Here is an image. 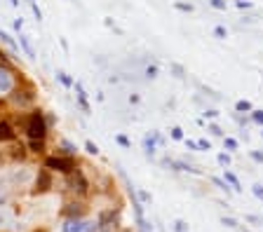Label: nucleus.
I'll use <instances>...</instances> for the list:
<instances>
[{
	"label": "nucleus",
	"mask_w": 263,
	"mask_h": 232,
	"mask_svg": "<svg viewBox=\"0 0 263 232\" xmlns=\"http://www.w3.org/2000/svg\"><path fill=\"white\" fill-rule=\"evenodd\" d=\"M212 181L216 183V185H218V188H221V190H226V193H228V190H230V188H228V183H226V181H221V178H212Z\"/></svg>",
	"instance_id": "23"
},
{
	"label": "nucleus",
	"mask_w": 263,
	"mask_h": 232,
	"mask_svg": "<svg viewBox=\"0 0 263 232\" xmlns=\"http://www.w3.org/2000/svg\"><path fill=\"white\" fill-rule=\"evenodd\" d=\"M261 136H263V132H261Z\"/></svg>",
	"instance_id": "37"
},
{
	"label": "nucleus",
	"mask_w": 263,
	"mask_h": 232,
	"mask_svg": "<svg viewBox=\"0 0 263 232\" xmlns=\"http://www.w3.org/2000/svg\"><path fill=\"white\" fill-rule=\"evenodd\" d=\"M59 80H62V82L66 85V87H71V80L66 77V73H59Z\"/></svg>",
	"instance_id": "32"
},
{
	"label": "nucleus",
	"mask_w": 263,
	"mask_h": 232,
	"mask_svg": "<svg viewBox=\"0 0 263 232\" xmlns=\"http://www.w3.org/2000/svg\"><path fill=\"white\" fill-rule=\"evenodd\" d=\"M252 117H254V122L263 124V111H252Z\"/></svg>",
	"instance_id": "22"
},
{
	"label": "nucleus",
	"mask_w": 263,
	"mask_h": 232,
	"mask_svg": "<svg viewBox=\"0 0 263 232\" xmlns=\"http://www.w3.org/2000/svg\"><path fill=\"white\" fill-rule=\"evenodd\" d=\"M218 111H205V117H216Z\"/></svg>",
	"instance_id": "35"
},
{
	"label": "nucleus",
	"mask_w": 263,
	"mask_h": 232,
	"mask_svg": "<svg viewBox=\"0 0 263 232\" xmlns=\"http://www.w3.org/2000/svg\"><path fill=\"white\" fill-rule=\"evenodd\" d=\"M5 197H7V188H5V183L0 181V204L5 202Z\"/></svg>",
	"instance_id": "25"
},
{
	"label": "nucleus",
	"mask_w": 263,
	"mask_h": 232,
	"mask_svg": "<svg viewBox=\"0 0 263 232\" xmlns=\"http://www.w3.org/2000/svg\"><path fill=\"white\" fill-rule=\"evenodd\" d=\"M118 143L125 145V148H129V138L127 136H118Z\"/></svg>",
	"instance_id": "31"
},
{
	"label": "nucleus",
	"mask_w": 263,
	"mask_h": 232,
	"mask_svg": "<svg viewBox=\"0 0 263 232\" xmlns=\"http://www.w3.org/2000/svg\"><path fill=\"white\" fill-rule=\"evenodd\" d=\"M85 148H87V153H90V155H96V153H99V148H96L92 141H87V143H85Z\"/></svg>",
	"instance_id": "20"
},
{
	"label": "nucleus",
	"mask_w": 263,
	"mask_h": 232,
	"mask_svg": "<svg viewBox=\"0 0 263 232\" xmlns=\"http://www.w3.org/2000/svg\"><path fill=\"white\" fill-rule=\"evenodd\" d=\"M174 230H176V232H186V230H188V225H186L184 221H176V223H174Z\"/></svg>",
	"instance_id": "21"
},
{
	"label": "nucleus",
	"mask_w": 263,
	"mask_h": 232,
	"mask_svg": "<svg viewBox=\"0 0 263 232\" xmlns=\"http://www.w3.org/2000/svg\"><path fill=\"white\" fill-rule=\"evenodd\" d=\"M218 164H221V166H228L230 164V155H226V153L218 155Z\"/></svg>",
	"instance_id": "17"
},
{
	"label": "nucleus",
	"mask_w": 263,
	"mask_h": 232,
	"mask_svg": "<svg viewBox=\"0 0 263 232\" xmlns=\"http://www.w3.org/2000/svg\"><path fill=\"white\" fill-rule=\"evenodd\" d=\"M254 195H256L258 199H263V183H254Z\"/></svg>",
	"instance_id": "16"
},
{
	"label": "nucleus",
	"mask_w": 263,
	"mask_h": 232,
	"mask_svg": "<svg viewBox=\"0 0 263 232\" xmlns=\"http://www.w3.org/2000/svg\"><path fill=\"white\" fill-rule=\"evenodd\" d=\"M62 148L66 150L68 155H73V153H75V145H73V143H68V141H62Z\"/></svg>",
	"instance_id": "19"
},
{
	"label": "nucleus",
	"mask_w": 263,
	"mask_h": 232,
	"mask_svg": "<svg viewBox=\"0 0 263 232\" xmlns=\"http://www.w3.org/2000/svg\"><path fill=\"white\" fill-rule=\"evenodd\" d=\"M197 148H200V150H209V148H212V143H209V141H205V138H200V141H197Z\"/></svg>",
	"instance_id": "27"
},
{
	"label": "nucleus",
	"mask_w": 263,
	"mask_h": 232,
	"mask_svg": "<svg viewBox=\"0 0 263 232\" xmlns=\"http://www.w3.org/2000/svg\"><path fill=\"white\" fill-rule=\"evenodd\" d=\"M221 223H224L226 227H235V225H237V223L233 221V218H221Z\"/></svg>",
	"instance_id": "29"
},
{
	"label": "nucleus",
	"mask_w": 263,
	"mask_h": 232,
	"mask_svg": "<svg viewBox=\"0 0 263 232\" xmlns=\"http://www.w3.org/2000/svg\"><path fill=\"white\" fill-rule=\"evenodd\" d=\"M235 111L237 113H252L254 108H252V103H249V101L242 99V101H237V103H235Z\"/></svg>",
	"instance_id": "8"
},
{
	"label": "nucleus",
	"mask_w": 263,
	"mask_h": 232,
	"mask_svg": "<svg viewBox=\"0 0 263 232\" xmlns=\"http://www.w3.org/2000/svg\"><path fill=\"white\" fill-rule=\"evenodd\" d=\"M14 138H17V134H14L10 122H0V141H14Z\"/></svg>",
	"instance_id": "4"
},
{
	"label": "nucleus",
	"mask_w": 263,
	"mask_h": 232,
	"mask_svg": "<svg viewBox=\"0 0 263 232\" xmlns=\"http://www.w3.org/2000/svg\"><path fill=\"white\" fill-rule=\"evenodd\" d=\"M31 148L35 153H43V138H31Z\"/></svg>",
	"instance_id": "11"
},
{
	"label": "nucleus",
	"mask_w": 263,
	"mask_h": 232,
	"mask_svg": "<svg viewBox=\"0 0 263 232\" xmlns=\"http://www.w3.org/2000/svg\"><path fill=\"white\" fill-rule=\"evenodd\" d=\"M26 132H28V136H31V138H45L47 122H45V117H43V113H33V115L28 117Z\"/></svg>",
	"instance_id": "1"
},
{
	"label": "nucleus",
	"mask_w": 263,
	"mask_h": 232,
	"mask_svg": "<svg viewBox=\"0 0 263 232\" xmlns=\"http://www.w3.org/2000/svg\"><path fill=\"white\" fill-rule=\"evenodd\" d=\"M146 75H148V77H157V66H148V68H146Z\"/></svg>",
	"instance_id": "28"
},
{
	"label": "nucleus",
	"mask_w": 263,
	"mask_h": 232,
	"mask_svg": "<svg viewBox=\"0 0 263 232\" xmlns=\"http://www.w3.org/2000/svg\"><path fill=\"white\" fill-rule=\"evenodd\" d=\"M209 5H212V7H216V10H224V12H226V7H228V3H226V0H209Z\"/></svg>",
	"instance_id": "12"
},
{
	"label": "nucleus",
	"mask_w": 263,
	"mask_h": 232,
	"mask_svg": "<svg viewBox=\"0 0 263 232\" xmlns=\"http://www.w3.org/2000/svg\"><path fill=\"white\" fill-rule=\"evenodd\" d=\"M224 181L230 185V190H235V193H240V190H242V188H240V181H237V176L230 172V169H224Z\"/></svg>",
	"instance_id": "5"
},
{
	"label": "nucleus",
	"mask_w": 263,
	"mask_h": 232,
	"mask_svg": "<svg viewBox=\"0 0 263 232\" xmlns=\"http://www.w3.org/2000/svg\"><path fill=\"white\" fill-rule=\"evenodd\" d=\"M45 166L47 169H56V172H62V174H71L73 169H75L71 157H66V160H64V157H47Z\"/></svg>",
	"instance_id": "3"
},
{
	"label": "nucleus",
	"mask_w": 263,
	"mask_h": 232,
	"mask_svg": "<svg viewBox=\"0 0 263 232\" xmlns=\"http://www.w3.org/2000/svg\"><path fill=\"white\" fill-rule=\"evenodd\" d=\"M5 223H7V216L3 214V211H0V225H5Z\"/></svg>",
	"instance_id": "36"
},
{
	"label": "nucleus",
	"mask_w": 263,
	"mask_h": 232,
	"mask_svg": "<svg viewBox=\"0 0 263 232\" xmlns=\"http://www.w3.org/2000/svg\"><path fill=\"white\" fill-rule=\"evenodd\" d=\"M214 35H216L218 40H226V38H228V31H226L224 26H216V28H214Z\"/></svg>",
	"instance_id": "10"
},
{
	"label": "nucleus",
	"mask_w": 263,
	"mask_h": 232,
	"mask_svg": "<svg viewBox=\"0 0 263 232\" xmlns=\"http://www.w3.org/2000/svg\"><path fill=\"white\" fill-rule=\"evenodd\" d=\"M0 38H3V43H7V45H10L12 50H14V47H17V45L12 43V38H10V35H7V33H3V31H0Z\"/></svg>",
	"instance_id": "24"
},
{
	"label": "nucleus",
	"mask_w": 263,
	"mask_h": 232,
	"mask_svg": "<svg viewBox=\"0 0 263 232\" xmlns=\"http://www.w3.org/2000/svg\"><path fill=\"white\" fill-rule=\"evenodd\" d=\"M224 145L228 150H237V141H235V138H224Z\"/></svg>",
	"instance_id": "14"
},
{
	"label": "nucleus",
	"mask_w": 263,
	"mask_h": 232,
	"mask_svg": "<svg viewBox=\"0 0 263 232\" xmlns=\"http://www.w3.org/2000/svg\"><path fill=\"white\" fill-rule=\"evenodd\" d=\"M172 138H174V141H181V138H184V129H181V127H174L172 129Z\"/></svg>",
	"instance_id": "15"
},
{
	"label": "nucleus",
	"mask_w": 263,
	"mask_h": 232,
	"mask_svg": "<svg viewBox=\"0 0 263 232\" xmlns=\"http://www.w3.org/2000/svg\"><path fill=\"white\" fill-rule=\"evenodd\" d=\"M10 89H12L10 73H7L5 68H0V94H5V92H10Z\"/></svg>",
	"instance_id": "6"
},
{
	"label": "nucleus",
	"mask_w": 263,
	"mask_h": 232,
	"mask_svg": "<svg viewBox=\"0 0 263 232\" xmlns=\"http://www.w3.org/2000/svg\"><path fill=\"white\" fill-rule=\"evenodd\" d=\"M252 157H254V160H256V162H261V164H263V153H256V150H254V153H252Z\"/></svg>",
	"instance_id": "33"
},
{
	"label": "nucleus",
	"mask_w": 263,
	"mask_h": 232,
	"mask_svg": "<svg viewBox=\"0 0 263 232\" xmlns=\"http://www.w3.org/2000/svg\"><path fill=\"white\" fill-rule=\"evenodd\" d=\"M209 132H212L214 136H224V132H221V127H218V124H209Z\"/></svg>",
	"instance_id": "26"
},
{
	"label": "nucleus",
	"mask_w": 263,
	"mask_h": 232,
	"mask_svg": "<svg viewBox=\"0 0 263 232\" xmlns=\"http://www.w3.org/2000/svg\"><path fill=\"white\" fill-rule=\"evenodd\" d=\"M62 232H96V223L87 218H68Z\"/></svg>",
	"instance_id": "2"
},
{
	"label": "nucleus",
	"mask_w": 263,
	"mask_h": 232,
	"mask_svg": "<svg viewBox=\"0 0 263 232\" xmlns=\"http://www.w3.org/2000/svg\"><path fill=\"white\" fill-rule=\"evenodd\" d=\"M19 43H22V47L26 50V54H28V56H35V52H33V47H31V43H28L26 35H19Z\"/></svg>",
	"instance_id": "9"
},
{
	"label": "nucleus",
	"mask_w": 263,
	"mask_h": 232,
	"mask_svg": "<svg viewBox=\"0 0 263 232\" xmlns=\"http://www.w3.org/2000/svg\"><path fill=\"white\" fill-rule=\"evenodd\" d=\"M235 5L240 7V10H249V7H254L252 0H235Z\"/></svg>",
	"instance_id": "13"
},
{
	"label": "nucleus",
	"mask_w": 263,
	"mask_h": 232,
	"mask_svg": "<svg viewBox=\"0 0 263 232\" xmlns=\"http://www.w3.org/2000/svg\"><path fill=\"white\" fill-rule=\"evenodd\" d=\"M174 7L181 12H193V5H186V3H174Z\"/></svg>",
	"instance_id": "18"
},
{
	"label": "nucleus",
	"mask_w": 263,
	"mask_h": 232,
	"mask_svg": "<svg viewBox=\"0 0 263 232\" xmlns=\"http://www.w3.org/2000/svg\"><path fill=\"white\" fill-rule=\"evenodd\" d=\"M33 14H35V19H38V22H40V19H43V12L38 10V5H33Z\"/></svg>",
	"instance_id": "34"
},
{
	"label": "nucleus",
	"mask_w": 263,
	"mask_h": 232,
	"mask_svg": "<svg viewBox=\"0 0 263 232\" xmlns=\"http://www.w3.org/2000/svg\"><path fill=\"white\" fill-rule=\"evenodd\" d=\"M47 188H50V174H47V172H40L38 183H35V193H45Z\"/></svg>",
	"instance_id": "7"
},
{
	"label": "nucleus",
	"mask_w": 263,
	"mask_h": 232,
	"mask_svg": "<svg viewBox=\"0 0 263 232\" xmlns=\"http://www.w3.org/2000/svg\"><path fill=\"white\" fill-rule=\"evenodd\" d=\"M186 145H188V150H197V141H191V138H186Z\"/></svg>",
	"instance_id": "30"
}]
</instances>
